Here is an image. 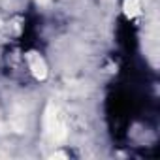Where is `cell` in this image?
Returning <instances> with one entry per match:
<instances>
[{
	"instance_id": "obj_1",
	"label": "cell",
	"mask_w": 160,
	"mask_h": 160,
	"mask_svg": "<svg viewBox=\"0 0 160 160\" xmlns=\"http://www.w3.org/2000/svg\"><path fill=\"white\" fill-rule=\"evenodd\" d=\"M43 128H45V136H47L49 141H53V143H60V141H64L66 136H68L66 121H64L60 109H58L53 102H49L47 108H45Z\"/></svg>"
},
{
	"instance_id": "obj_2",
	"label": "cell",
	"mask_w": 160,
	"mask_h": 160,
	"mask_svg": "<svg viewBox=\"0 0 160 160\" xmlns=\"http://www.w3.org/2000/svg\"><path fill=\"white\" fill-rule=\"evenodd\" d=\"M27 58H28V66H30L32 75L38 79V81H43V79L47 77V64H45L43 57L32 51V53H28Z\"/></svg>"
},
{
	"instance_id": "obj_3",
	"label": "cell",
	"mask_w": 160,
	"mask_h": 160,
	"mask_svg": "<svg viewBox=\"0 0 160 160\" xmlns=\"http://www.w3.org/2000/svg\"><path fill=\"white\" fill-rule=\"evenodd\" d=\"M10 126L15 132H25V128H27V111H25L23 106H15L13 108L12 117H10Z\"/></svg>"
},
{
	"instance_id": "obj_4",
	"label": "cell",
	"mask_w": 160,
	"mask_h": 160,
	"mask_svg": "<svg viewBox=\"0 0 160 160\" xmlns=\"http://www.w3.org/2000/svg\"><path fill=\"white\" fill-rule=\"evenodd\" d=\"M124 15L126 17H138L141 12V0H124Z\"/></svg>"
},
{
	"instance_id": "obj_5",
	"label": "cell",
	"mask_w": 160,
	"mask_h": 160,
	"mask_svg": "<svg viewBox=\"0 0 160 160\" xmlns=\"http://www.w3.org/2000/svg\"><path fill=\"white\" fill-rule=\"evenodd\" d=\"M51 158L55 160V158H68V156H66V152H55V154H51Z\"/></svg>"
},
{
	"instance_id": "obj_6",
	"label": "cell",
	"mask_w": 160,
	"mask_h": 160,
	"mask_svg": "<svg viewBox=\"0 0 160 160\" xmlns=\"http://www.w3.org/2000/svg\"><path fill=\"white\" fill-rule=\"evenodd\" d=\"M36 2H38L40 6H45V4H49V0H36Z\"/></svg>"
}]
</instances>
